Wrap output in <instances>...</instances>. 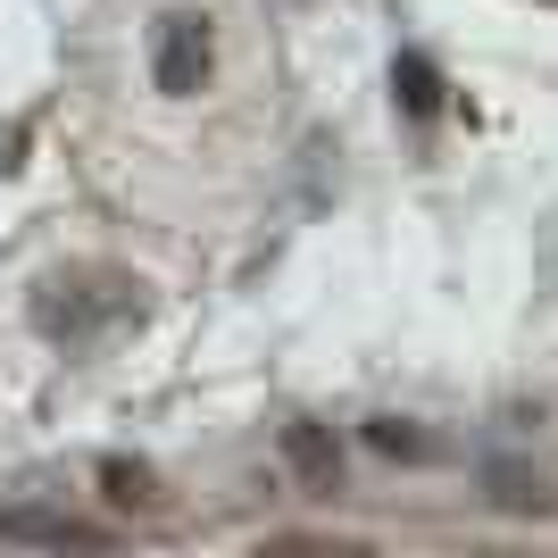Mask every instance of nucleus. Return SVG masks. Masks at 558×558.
I'll return each instance as SVG.
<instances>
[{"instance_id": "2", "label": "nucleus", "mask_w": 558, "mask_h": 558, "mask_svg": "<svg viewBox=\"0 0 558 558\" xmlns=\"http://www.w3.org/2000/svg\"><path fill=\"white\" fill-rule=\"evenodd\" d=\"M367 442L384 450V459H409V466H425V459H442V450L425 442L417 425H400V417H375V425H367Z\"/></svg>"}, {"instance_id": "4", "label": "nucleus", "mask_w": 558, "mask_h": 558, "mask_svg": "<svg viewBox=\"0 0 558 558\" xmlns=\"http://www.w3.org/2000/svg\"><path fill=\"white\" fill-rule=\"evenodd\" d=\"M392 84H400V100H409V117H434V109H442V84H434V68H425V59H400Z\"/></svg>"}, {"instance_id": "1", "label": "nucleus", "mask_w": 558, "mask_h": 558, "mask_svg": "<svg viewBox=\"0 0 558 558\" xmlns=\"http://www.w3.org/2000/svg\"><path fill=\"white\" fill-rule=\"evenodd\" d=\"M209 25L201 17H167L159 25V50H150V75H159V93H201L209 84Z\"/></svg>"}, {"instance_id": "5", "label": "nucleus", "mask_w": 558, "mask_h": 558, "mask_svg": "<svg viewBox=\"0 0 558 558\" xmlns=\"http://www.w3.org/2000/svg\"><path fill=\"white\" fill-rule=\"evenodd\" d=\"M100 484H109L117 509H142L150 500V466H100Z\"/></svg>"}, {"instance_id": "6", "label": "nucleus", "mask_w": 558, "mask_h": 558, "mask_svg": "<svg viewBox=\"0 0 558 558\" xmlns=\"http://www.w3.org/2000/svg\"><path fill=\"white\" fill-rule=\"evenodd\" d=\"M292 459H301L308 475H333V466H342V450H333L326 434H308V425H301V434H292Z\"/></svg>"}, {"instance_id": "3", "label": "nucleus", "mask_w": 558, "mask_h": 558, "mask_svg": "<svg viewBox=\"0 0 558 558\" xmlns=\"http://www.w3.org/2000/svg\"><path fill=\"white\" fill-rule=\"evenodd\" d=\"M0 534L9 542H93V525H75V517H0Z\"/></svg>"}]
</instances>
